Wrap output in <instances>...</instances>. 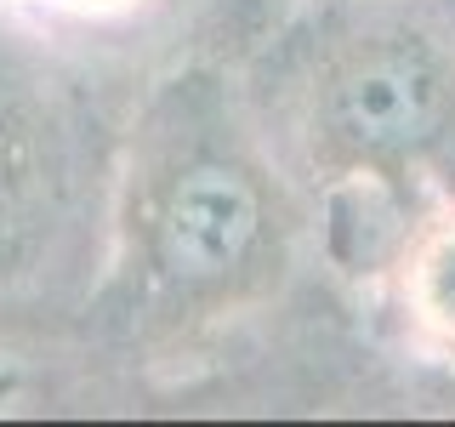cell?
I'll return each mask as SVG.
<instances>
[{
    "instance_id": "6da1fadb",
    "label": "cell",
    "mask_w": 455,
    "mask_h": 427,
    "mask_svg": "<svg viewBox=\"0 0 455 427\" xmlns=\"http://www.w3.org/2000/svg\"><path fill=\"white\" fill-rule=\"evenodd\" d=\"M313 211L245 80L182 63L114 132L103 262L85 313L142 359H177L291 291Z\"/></svg>"
},
{
    "instance_id": "7a4b0ae2",
    "label": "cell",
    "mask_w": 455,
    "mask_h": 427,
    "mask_svg": "<svg viewBox=\"0 0 455 427\" xmlns=\"http://www.w3.org/2000/svg\"><path fill=\"white\" fill-rule=\"evenodd\" d=\"M245 97L319 211L410 228L455 199V0H319L251 63Z\"/></svg>"
},
{
    "instance_id": "3957f363",
    "label": "cell",
    "mask_w": 455,
    "mask_h": 427,
    "mask_svg": "<svg viewBox=\"0 0 455 427\" xmlns=\"http://www.w3.org/2000/svg\"><path fill=\"white\" fill-rule=\"evenodd\" d=\"M114 142L40 57L0 46V302H35L103 262Z\"/></svg>"
},
{
    "instance_id": "277c9868",
    "label": "cell",
    "mask_w": 455,
    "mask_h": 427,
    "mask_svg": "<svg viewBox=\"0 0 455 427\" xmlns=\"http://www.w3.org/2000/svg\"><path fill=\"white\" fill-rule=\"evenodd\" d=\"M393 296L421 353L455 365V199L421 211L398 234L393 251Z\"/></svg>"
},
{
    "instance_id": "5b68a950",
    "label": "cell",
    "mask_w": 455,
    "mask_h": 427,
    "mask_svg": "<svg viewBox=\"0 0 455 427\" xmlns=\"http://www.w3.org/2000/svg\"><path fill=\"white\" fill-rule=\"evenodd\" d=\"M171 6L177 0H0V18L46 40H114L160 23Z\"/></svg>"
},
{
    "instance_id": "8992f818",
    "label": "cell",
    "mask_w": 455,
    "mask_h": 427,
    "mask_svg": "<svg viewBox=\"0 0 455 427\" xmlns=\"http://www.w3.org/2000/svg\"><path fill=\"white\" fill-rule=\"evenodd\" d=\"M307 6H319V0H307Z\"/></svg>"
}]
</instances>
